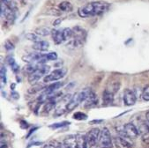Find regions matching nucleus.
Masks as SVG:
<instances>
[{
	"label": "nucleus",
	"instance_id": "obj_9",
	"mask_svg": "<svg viewBox=\"0 0 149 148\" xmlns=\"http://www.w3.org/2000/svg\"><path fill=\"white\" fill-rule=\"evenodd\" d=\"M1 15L2 17H5L9 21H13L15 19V13L13 9L8 5L2 2H1Z\"/></svg>",
	"mask_w": 149,
	"mask_h": 148
},
{
	"label": "nucleus",
	"instance_id": "obj_16",
	"mask_svg": "<svg viewBox=\"0 0 149 148\" xmlns=\"http://www.w3.org/2000/svg\"><path fill=\"white\" fill-rule=\"evenodd\" d=\"M62 85H63L62 82H54V84H51L49 86H46L45 90H44V94H55V92L57 89H59V88H61Z\"/></svg>",
	"mask_w": 149,
	"mask_h": 148
},
{
	"label": "nucleus",
	"instance_id": "obj_19",
	"mask_svg": "<svg viewBox=\"0 0 149 148\" xmlns=\"http://www.w3.org/2000/svg\"><path fill=\"white\" fill-rule=\"evenodd\" d=\"M102 100L105 105H109L111 104L114 101V94L105 90L102 94Z\"/></svg>",
	"mask_w": 149,
	"mask_h": 148
},
{
	"label": "nucleus",
	"instance_id": "obj_20",
	"mask_svg": "<svg viewBox=\"0 0 149 148\" xmlns=\"http://www.w3.org/2000/svg\"><path fill=\"white\" fill-rule=\"evenodd\" d=\"M7 62H8L9 65L11 66V68H12L13 72H15V73H17V72H19V65H18V64L16 63V61L14 60V58H13V57H12V56L8 57V58H7Z\"/></svg>",
	"mask_w": 149,
	"mask_h": 148
},
{
	"label": "nucleus",
	"instance_id": "obj_35",
	"mask_svg": "<svg viewBox=\"0 0 149 148\" xmlns=\"http://www.w3.org/2000/svg\"><path fill=\"white\" fill-rule=\"evenodd\" d=\"M56 148H66V147H65V145L64 144H58Z\"/></svg>",
	"mask_w": 149,
	"mask_h": 148
},
{
	"label": "nucleus",
	"instance_id": "obj_24",
	"mask_svg": "<svg viewBox=\"0 0 149 148\" xmlns=\"http://www.w3.org/2000/svg\"><path fill=\"white\" fill-rule=\"evenodd\" d=\"M26 38L29 41L31 42H40V37L39 35H37L36 34H33V33H28L26 35Z\"/></svg>",
	"mask_w": 149,
	"mask_h": 148
},
{
	"label": "nucleus",
	"instance_id": "obj_31",
	"mask_svg": "<svg viewBox=\"0 0 149 148\" xmlns=\"http://www.w3.org/2000/svg\"><path fill=\"white\" fill-rule=\"evenodd\" d=\"M5 48H6L7 50H13V49H14V47H13V43H12L11 42H9V41H7V42H6V44H5Z\"/></svg>",
	"mask_w": 149,
	"mask_h": 148
},
{
	"label": "nucleus",
	"instance_id": "obj_36",
	"mask_svg": "<svg viewBox=\"0 0 149 148\" xmlns=\"http://www.w3.org/2000/svg\"><path fill=\"white\" fill-rule=\"evenodd\" d=\"M146 121L149 122V111H147L146 114Z\"/></svg>",
	"mask_w": 149,
	"mask_h": 148
},
{
	"label": "nucleus",
	"instance_id": "obj_34",
	"mask_svg": "<svg viewBox=\"0 0 149 148\" xmlns=\"http://www.w3.org/2000/svg\"><path fill=\"white\" fill-rule=\"evenodd\" d=\"M44 148H56V146H55L53 145H46L44 146Z\"/></svg>",
	"mask_w": 149,
	"mask_h": 148
},
{
	"label": "nucleus",
	"instance_id": "obj_4",
	"mask_svg": "<svg viewBox=\"0 0 149 148\" xmlns=\"http://www.w3.org/2000/svg\"><path fill=\"white\" fill-rule=\"evenodd\" d=\"M50 70V67L45 65H40L35 72L28 75V81L30 84H36L40 79L42 77H45L49 74V72Z\"/></svg>",
	"mask_w": 149,
	"mask_h": 148
},
{
	"label": "nucleus",
	"instance_id": "obj_32",
	"mask_svg": "<svg viewBox=\"0 0 149 148\" xmlns=\"http://www.w3.org/2000/svg\"><path fill=\"white\" fill-rule=\"evenodd\" d=\"M1 148H8V145L6 142H4V139H1Z\"/></svg>",
	"mask_w": 149,
	"mask_h": 148
},
{
	"label": "nucleus",
	"instance_id": "obj_14",
	"mask_svg": "<svg viewBox=\"0 0 149 148\" xmlns=\"http://www.w3.org/2000/svg\"><path fill=\"white\" fill-rule=\"evenodd\" d=\"M114 145L116 148H132L131 143L124 138V137H116L114 138Z\"/></svg>",
	"mask_w": 149,
	"mask_h": 148
},
{
	"label": "nucleus",
	"instance_id": "obj_22",
	"mask_svg": "<svg viewBox=\"0 0 149 148\" xmlns=\"http://www.w3.org/2000/svg\"><path fill=\"white\" fill-rule=\"evenodd\" d=\"M45 88L46 87L43 85L37 84V85H35L34 86H32L31 88H29V89H28V93L31 94H36V93H37L39 91H42V90L45 89Z\"/></svg>",
	"mask_w": 149,
	"mask_h": 148
},
{
	"label": "nucleus",
	"instance_id": "obj_15",
	"mask_svg": "<svg viewBox=\"0 0 149 148\" xmlns=\"http://www.w3.org/2000/svg\"><path fill=\"white\" fill-rule=\"evenodd\" d=\"M52 38L53 41L56 44H61L62 42H65L64 35H63V31L62 30H57V29H53L51 31Z\"/></svg>",
	"mask_w": 149,
	"mask_h": 148
},
{
	"label": "nucleus",
	"instance_id": "obj_29",
	"mask_svg": "<svg viewBox=\"0 0 149 148\" xmlns=\"http://www.w3.org/2000/svg\"><path fill=\"white\" fill-rule=\"evenodd\" d=\"M6 68L2 65L1 66V83L6 84Z\"/></svg>",
	"mask_w": 149,
	"mask_h": 148
},
{
	"label": "nucleus",
	"instance_id": "obj_7",
	"mask_svg": "<svg viewBox=\"0 0 149 148\" xmlns=\"http://www.w3.org/2000/svg\"><path fill=\"white\" fill-rule=\"evenodd\" d=\"M66 73H67V69L66 68H59V69L54 70L53 72H51L50 73H49L47 76L44 77L43 81L45 83L57 81L59 79H63L66 75Z\"/></svg>",
	"mask_w": 149,
	"mask_h": 148
},
{
	"label": "nucleus",
	"instance_id": "obj_1",
	"mask_svg": "<svg viewBox=\"0 0 149 148\" xmlns=\"http://www.w3.org/2000/svg\"><path fill=\"white\" fill-rule=\"evenodd\" d=\"M109 4L102 1L91 2L83 7L79 8L78 13L82 18H88L92 16H98L105 13L109 8Z\"/></svg>",
	"mask_w": 149,
	"mask_h": 148
},
{
	"label": "nucleus",
	"instance_id": "obj_6",
	"mask_svg": "<svg viewBox=\"0 0 149 148\" xmlns=\"http://www.w3.org/2000/svg\"><path fill=\"white\" fill-rule=\"evenodd\" d=\"M98 143L102 148H111L113 146L112 138H111L110 132L108 128H103L101 131Z\"/></svg>",
	"mask_w": 149,
	"mask_h": 148
},
{
	"label": "nucleus",
	"instance_id": "obj_26",
	"mask_svg": "<svg viewBox=\"0 0 149 148\" xmlns=\"http://www.w3.org/2000/svg\"><path fill=\"white\" fill-rule=\"evenodd\" d=\"M142 98L146 101H149V85L146 86L142 92Z\"/></svg>",
	"mask_w": 149,
	"mask_h": 148
},
{
	"label": "nucleus",
	"instance_id": "obj_25",
	"mask_svg": "<svg viewBox=\"0 0 149 148\" xmlns=\"http://www.w3.org/2000/svg\"><path fill=\"white\" fill-rule=\"evenodd\" d=\"M119 86H120V85H119V84L117 85V83H113V84H111L109 85V87L106 88V90L109 91V92H110V93H112V94H115L116 92L118 91Z\"/></svg>",
	"mask_w": 149,
	"mask_h": 148
},
{
	"label": "nucleus",
	"instance_id": "obj_30",
	"mask_svg": "<svg viewBox=\"0 0 149 148\" xmlns=\"http://www.w3.org/2000/svg\"><path fill=\"white\" fill-rule=\"evenodd\" d=\"M70 124L69 122H63V123H58V124H53V125H51L50 127H51V128H54V129H56V128L64 127V126H65V125H67V124Z\"/></svg>",
	"mask_w": 149,
	"mask_h": 148
},
{
	"label": "nucleus",
	"instance_id": "obj_13",
	"mask_svg": "<svg viewBox=\"0 0 149 148\" xmlns=\"http://www.w3.org/2000/svg\"><path fill=\"white\" fill-rule=\"evenodd\" d=\"M66 148H79V138H76L75 136H69L67 137L63 143Z\"/></svg>",
	"mask_w": 149,
	"mask_h": 148
},
{
	"label": "nucleus",
	"instance_id": "obj_23",
	"mask_svg": "<svg viewBox=\"0 0 149 148\" xmlns=\"http://www.w3.org/2000/svg\"><path fill=\"white\" fill-rule=\"evenodd\" d=\"M62 31H63V35H64V39H65V41H68V40L72 39V35H73L72 29L66 27V28H64Z\"/></svg>",
	"mask_w": 149,
	"mask_h": 148
},
{
	"label": "nucleus",
	"instance_id": "obj_37",
	"mask_svg": "<svg viewBox=\"0 0 149 148\" xmlns=\"http://www.w3.org/2000/svg\"><path fill=\"white\" fill-rule=\"evenodd\" d=\"M12 95H13V97H14L15 99H18V98H19V96H16V95H19L17 93H13V94H12Z\"/></svg>",
	"mask_w": 149,
	"mask_h": 148
},
{
	"label": "nucleus",
	"instance_id": "obj_3",
	"mask_svg": "<svg viewBox=\"0 0 149 148\" xmlns=\"http://www.w3.org/2000/svg\"><path fill=\"white\" fill-rule=\"evenodd\" d=\"M92 90L89 87H86L85 89L76 93L74 95H72V97L71 98V100L69 101L68 104H67V111H72L74 108H76L81 102L85 101L86 100V98L88 97V95L91 94Z\"/></svg>",
	"mask_w": 149,
	"mask_h": 148
},
{
	"label": "nucleus",
	"instance_id": "obj_12",
	"mask_svg": "<svg viewBox=\"0 0 149 148\" xmlns=\"http://www.w3.org/2000/svg\"><path fill=\"white\" fill-rule=\"evenodd\" d=\"M97 103H98L97 95L94 92H91V94L88 95V97L85 101L84 107L86 108H95L97 105Z\"/></svg>",
	"mask_w": 149,
	"mask_h": 148
},
{
	"label": "nucleus",
	"instance_id": "obj_33",
	"mask_svg": "<svg viewBox=\"0 0 149 148\" xmlns=\"http://www.w3.org/2000/svg\"><path fill=\"white\" fill-rule=\"evenodd\" d=\"M61 22H62V19H57L56 20H55V21H54L53 25H54V26H58V25L60 24Z\"/></svg>",
	"mask_w": 149,
	"mask_h": 148
},
{
	"label": "nucleus",
	"instance_id": "obj_10",
	"mask_svg": "<svg viewBox=\"0 0 149 148\" xmlns=\"http://www.w3.org/2000/svg\"><path fill=\"white\" fill-rule=\"evenodd\" d=\"M137 95L131 89H125L124 92V102L126 106H132L136 103Z\"/></svg>",
	"mask_w": 149,
	"mask_h": 148
},
{
	"label": "nucleus",
	"instance_id": "obj_21",
	"mask_svg": "<svg viewBox=\"0 0 149 148\" xmlns=\"http://www.w3.org/2000/svg\"><path fill=\"white\" fill-rule=\"evenodd\" d=\"M59 8H60V10L63 12H72V6L68 1H64V2L60 3Z\"/></svg>",
	"mask_w": 149,
	"mask_h": 148
},
{
	"label": "nucleus",
	"instance_id": "obj_8",
	"mask_svg": "<svg viewBox=\"0 0 149 148\" xmlns=\"http://www.w3.org/2000/svg\"><path fill=\"white\" fill-rule=\"evenodd\" d=\"M100 134H101V131L98 128H94V129L90 130L87 132V134L85 138L86 144L90 146L95 145L99 142Z\"/></svg>",
	"mask_w": 149,
	"mask_h": 148
},
{
	"label": "nucleus",
	"instance_id": "obj_11",
	"mask_svg": "<svg viewBox=\"0 0 149 148\" xmlns=\"http://www.w3.org/2000/svg\"><path fill=\"white\" fill-rule=\"evenodd\" d=\"M139 134L141 135V138L145 144L149 145V125L146 122H144L140 124L139 128L138 129Z\"/></svg>",
	"mask_w": 149,
	"mask_h": 148
},
{
	"label": "nucleus",
	"instance_id": "obj_17",
	"mask_svg": "<svg viewBox=\"0 0 149 148\" xmlns=\"http://www.w3.org/2000/svg\"><path fill=\"white\" fill-rule=\"evenodd\" d=\"M49 47V43L46 41H40V42H35L32 46V48L37 51H46L48 50Z\"/></svg>",
	"mask_w": 149,
	"mask_h": 148
},
{
	"label": "nucleus",
	"instance_id": "obj_18",
	"mask_svg": "<svg viewBox=\"0 0 149 148\" xmlns=\"http://www.w3.org/2000/svg\"><path fill=\"white\" fill-rule=\"evenodd\" d=\"M51 29L47 26H40L36 29V34L39 36H47L51 35Z\"/></svg>",
	"mask_w": 149,
	"mask_h": 148
},
{
	"label": "nucleus",
	"instance_id": "obj_27",
	"mask_svg": "<svg viewBox=\"0 0 149 148\" xmlns=\"http://www.w3.org/2000/svg\"><path fill=\"white\" fill-rule=\"evenodd\" d=\"M73 118L76 120H86L87 118V116H86V114H84L82 112H77V113L74 114Z\"/></svg>",
	"mask_w": 149,
	"mask_h": 148
},
{
	"label": "nucleus",
	"instance_id": "obj_28",
	"mask_svg": "<svg viewBox=\"0 0 149 148\" xmlns=\"http://www.w3.org/2000/svg\"><path fill=\"white\" fill-rule=\"evenodd\" d=\"M45 55H46L47 61H55L57 59V54L56 52H49Z\"/></svg>",
	"mask_w": 149,
	"mask_h": 148
},
{
	"label": "nucleus",
	"instance_id": "obj_5",
	"mask_svg": "<svg viewBox=\"0 0 149 148\" xmlns=\"http://www.w3.org/2000/svg\"><path fill=\"white\" fill-rule=\"evenodd\" d=\"M121 133L124 138H129L132 139H135L138 138L139 132L138 128L132 123L126 124L122 127V131H118Z\"/></svg>",
	"mask_w": 149,
	"mask_h": 148
},
{
	"label": "nucleus",
	"instance_id": "obj_2",
	"mask_svg": "<svg viewBox=\"0 0 149 148\" xmlns=\"http://www.w3.org/2000/svg\"><path fill=\"white\" fill-rule=\"evenodd\" d=\"M73 31V35L71 39V41L69 42V43L67 44V46L69 48L72 49H77L81 47L86 38V32L85 29L79 27V26H76L72 29Z\"/></svg>",
	"mask_w": 149,
	"mask_h": 148
}]
</instances>
